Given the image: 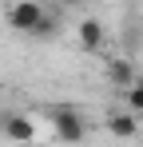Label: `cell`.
<instances>
[{
  "mask_svg": "<svg viewBox=\"0 0 143 147\" xmlns=\"http://www.w3.org/2000/svg\"><path fill=\"white\" fill-rule=\"evenodd\" d=\"M56 32H60V20L44 8V16H40V24L32 28V36H36V40H48V36H56Z\"/></svg>",
  "mask_w": 143,
  "mask_h": 147,
  "instance_id": "obj_7",
  "label": "cell"
},
{
  "mask_svg": "<svg viewBox=\"0 0 143 147\" xmlns=\"http://www.w3.org/2000/svg\"><path fill=\"white\" fill-rule=\"evenodd\" d=\"M103 76H107V84H111V88H119V92H127V88H131V84H135V64H131V60H127V56H111V60H107V68H103Z\"/></svg>",
  "mask_w": 143,
  "mask_h": 147,
  "instance_id": "obj_4",
  "label": "cell"
},
{
  "mask_svg": "<svg viewBox=\"0 0 143 147\" xmlns=\"http://www.w3.org/2000/svg\"><path fill=\"white\" fill-rule=\"evenodd\" d=\"M103 123H107V131H111L115 139H135V135H139V119H135V111H131V107L111 111Z\"/></svg>",
  "mask_w": 143,
  "mask_h": 147,
  "instance_id": "obj_6",
  "label": "cell"
},
{
  "mask_svg": "<svg viewBox=\"0 0 143 147\" xmlns=\"http://www.w3.org/2000/svg\"><path fill=\"white\" fill-rule=\"evenodd\" d=\"M123 99H127V107H131L135 115L143 111V76H135V84H131V88L123 92Z\"/></svg>",
  "mask_w": 143,
  "mask_h": 147,
  "instance_id": "obj_8",
  "label": "cell"
},
{
  "mask_svg": "<svg viewBox=\"0 0 143 147\" xmlns=\"http://www.w3.org/2000/svg\"><path fill=\"white\" fill-rule=\"evenodd\" d=\"M48 123H52V131H56L60 143H84V139H88V119H84V111L72 107V103L48 107Z\"/></svg>",
  "mask_w": 143,
  "mask_h": 147,
  "instance_id": "obj_1",
  "label": "cell"
},
{
  "mask_svg": "<svg viewBox=\"0 0 143 147\" xmlns=\"http://www.w3.org/2000/svg\"><path fill=\"white\" fill-rule=\"evenodd\" d=\"M76 36H80V48H84V52H99L103 40H107V28H103V20L88 16V20L76 24Z\"/></svg>",
  "mask_w": 143,
  "mask_h": 147,
  "instance_id": "obj_5",
  "label": "cell"
},
{
  "mask_svg": "<svg viewBox=\"0 0 143 147\" xmlns=\"http://www.w3.org/2000/svg\"><path fill=\"white\" fill-rule=\"evenodd\" d=\"M40 16H44V4H40V0H12V4L4 8L8 28L20 32V36H32V28L40 24Z\"/></svg>",
  "mask_w": 143,
  "mask_h": 147,
  "instance_id": "obj_2",
  "label": "cell"
},
{
  "mask_svg": "<svg viewBox=\"0 0 143 147\" xmlns=\"http://www.w3.org/2000/svg\"><path fill=\"white\" fill-rule=\"evenodd\" d=\"M68 4H80V0H68Z\"/></svg>",
  "mask_w": 143,
  "mask_h": 147,
  "instance_id": "obj_9",
  "label": "cell"
},
{
  "mask_svg": "<svg viewBox=\"0 0 143 147\" xmlns=\"http://www.w3.org/2000/svg\"><path fill=\"white\" fill-rule=\"evenodd\" d=\"M0 135L8 143H32L36 139V119H28L24 111H0Z\"/></svg>",
  "mask_w": 143,
  "mask_h": 147,
  "instance_id": "obj_3",
  "label": "cell"
}]
</instances>
